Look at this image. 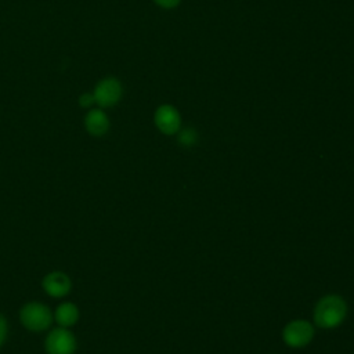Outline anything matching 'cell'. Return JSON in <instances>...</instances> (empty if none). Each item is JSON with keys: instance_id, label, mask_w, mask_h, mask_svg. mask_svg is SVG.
<instances>
[{"instance_id": "7c38bea8", "label": "cell", "mask_w": 354, "mask_h": 354, "mask_svg": "<svg viewBox=\"0 0 354 354\" xmlns=\"http://www.w3.org/2000/svg\"><path fill=\"white\" fill-rule=\"evenodd\" d=\"M153 1L163 8H173L180 3V0H153Z\"/></svg>"}, {"instance_id": "8992f818", "label": "cell", "mask_w": 354, "mask_h": 354, "mask_svg": "<svg viewBox=\"0 0 354 354\" xmlns=\"http://www.w3.org/2000/svg\"><path fill=\"white\" fill-rule=\"evenodd\" d=\"M156 127L167 136L178 133L181 127V116L178 111L171 105H160L155 112Z\"/></svg>"}, {"instance_id": "7a4b0ae2", "label": "cell", "mask_w": 354, "mask_h": 354, "mask_svg": "<svg viewBox=\"0 0 354 354\" xmlns=\"http://www.w3.org/2000/svg\"><path fill=\"white\" fill-rule=\"evenodd\" d=\"M22 325L33 332L47 329L53 322V314L47 306L39 301L26 303L19 313Z\"/></svg>"}, {"instance_id": "6da1fadb", "label": "cell", "mask_w": 354, "mask_h": 354, "mask_svg": "<svg viewBox=\"0 0 354 354\" xmlns=\"http://www.w3.org/2000/svg\"><path fill=\"white\" fill-rule=\"evenodd\" d=\"M346 314V301L337 295H326L317 303L314 308V321L319 328L332 329L344 321Z\"/></svg>"}, {"instance_id": "8fae6325", "label": "cell", "mask_w": 354, "mask_h": 354, "mask_svg": "<svg viewBox=\"0 0 354 354\" xmlns=\"http://www.w3.org/2000/svg\"><path fill=\"white\" fill-rule=\"evenodd\" d=\"M7 322L4 319V317L0 314V346L4 343L6 337H7Z\"/></svg>"}, {"instance_id": "4fadbf2b", "label": "cell", "mask_w": 354, "mask_h": 354, "mask_svg": "<svg viewBox=\"0 0 354 354\" xmlns=\"http://www.w3.org/2000/svg\"><path fill=\"white\" fill-rule=\"evenodd\" d=\"M79 102H80L82 106L87 108V106H90L93 102H95V101H94V95H93V94H83V95L80 97Z\"/></svg>"}, {"instance_id": "5b68a950", "label": "cell", "mask_w": 354, "mask_h": 354, "mask_svg": "<svg viewBox=\"0 0 354 354\" xmlns=\"http://www.w3.org/2000/svg\"><path fill=\"white\" fill-rule=\"evenodd\" d=\"M93 95H94V101L100 106L108 108V106L115 105L120 100L122 86L116 79L106 77L97 84Z\"/></svg>"}, {"instance_id": "30bf717a", "label": "cell", "mask_w": 354, "mask_h": 354, "mask_svg": "<svg viewBox=\"0 0 354 354\" xmlns=\"http://www.w3.org/2000/svg\"><path fill=\"white\" fill-rule=\"evenodd\" d=\"M178 141L183 144V145H192L196 142V133L192 130V129H185L180 133V137H178Z\"/></svg>"}, {"instance_id": "ba28073f", "label": "cell", "mask_w": 354, "mask_h": 354, "mask_svg": "<svg viewBox=\"0 0 354 354\" xmlns=\"http://www.w3.org/2000/svg\"><path fill=\"white\" fill-rule=\"evenodd\" d=\"M86 129L90 134L93 136H102L108 131L109 129V120L108 116L100 111V109H93L86 115L84 119Z\"/></svg>"}, {"instance_id": "52a82bcc", "label": "cell", "mask_w": 354, "mask_h": 354, "mask_svg": "<svg viewBox=\"0 0 354 354\" xmlns=\"http://www.w3.org/2000/svg\"><path fill=\"white\" fill-rule=\"evenodd\" d=\"M71 279L66 274L61 271H53L47 274L43 279L44 290L53 297H62L71 290Z\"/></svg>"}, {"instance_id": "9c48e42d", "label": "cell", "mask_w": 354, "mask_h": 354, "mask_svg": "<svg viewBox=\"0 0 354 354\" xmlns=\"http://www.w3.org/2000/svg\"><path fill=\"white\" fill-rule=\"evenodd\" d=\"M54 318L59 326L68 328V326H72L79 319V310L73 303L66 301L57 307Z\"/></svg>"}, {"instance_id": "277c9868", "label": "cell", "mask_w": 354, "mask_h": 354, "mask_svg": "<svg viewBox=\"0 0 354 354\" xmlns=\"http://www.w3.org/2000/svg\"><path fill=\"white\" fill-rule=\"evenodd\" d=\"M75 350L76 339L68 328H55L46 337V351L48 354H73Z\"/></svg>"}, {"instance_id": "3957f363", "label": "cell", "mask_w": 354, "mask_h": 354, "mask_svg": "<svg viewBox=\"0 0 354 354\" xmlns=\"http://www.w3.org/2000/svg\"><path fill=\"white\" fill-rule=\"evenodd\" d=\"M313 336H314V328L310 322L304 319H296L289 322L282 332V337L285 343L293 348H300L307 346L313 340Z\"/></svg>"}]
</instances>
